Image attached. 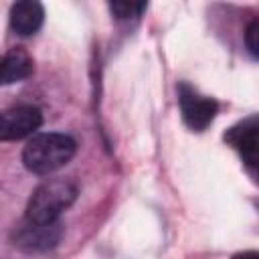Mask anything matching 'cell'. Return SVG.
<instances>
[{
	"instance_id": "obj_1",
	"label": "cell",
	"mask_w": 259,
	"mask_h": 259,
	"mask_svg": "<svg viewBox=\"0 0 259 259\" xmlns=\"http://www.w3.org/2000/svg\"><path fill=\"white\" fill-rule=\"evenodd\" d=\"M77 150V142L59 132H45L32 136L24 150H22V162L24 166L34 174H51L59 168H63Z\"/></svg>"
},
{
	"instance_id": "obj_2",
	"label": "cell",
	"mask_w": 259,
	"mask_h": 259,
	"mask_svg": "<svg viewBox=\"0 0 259 259\" xmlns=\"http://www.w3.org/2000/svg\"><path fill=\"white\" fill-rule=\"evenodd\" d=\"M75 198H77V186L71 180H63V178L45 180L30 194L24 219L42 225L59 223L61 214L75 202Z\"/></svg>"
},
{
	"instance_id": "obj_3",
	"label": "cell",
	"mask_w": 259,
	"mask_h": 259,
	"mask_svg": "<svg viewBox=\"0 0 259 259\" xmlns=\"http://www.w3.org/2000/svg\"><path fill=\"white\" fill-rule=\"evenodd\" d=\"M225 142L241 156L243 164L259 176V115L245 117L227 130Z\"/></svg>"
},
{
	"instance_id": "obj_4",
	"label": "cell",
	"mask_w": 259,
	"mask_h": 259,
	"mask_svg": "<svg viewBox=\"0 0 259 259\" xmlns=\"http://www.w3.org/2000/svg\"><path fill=\"white\" fill-rule=\"evenodd\" d=\"M178 103H180L184 123L194 132L206 130L210 125V121L214 119L217 111H219V103L214 99H210L206 95H200L188 83L178 85Z\"/></svg>"
},
{
	"instance_id": "obj_5",
	"label": "cell",
	"mask_w": 259,
	"mask_h": 259,
	"mask_svg": "<svg viewBox=\"0 0 259 259\" xmlns=\"http://www.w3.org/2000/svg\"><path fill=\"white\" fill-rule=\"evenodd\" d=\"M61 235H63L61 221L51 223V225H42V223H32V221L24 219L12 231V241L16 247H20L24 251H47L59 243Z\"/></svg>"
},
{
	"instance_id": "obj_6",
	"label": "cell",
	"mask_w": 259,
	"mask_h": 259,
	"mask_svg": "<svg viewBox=\"0 0 259 259\" xmlns=\"http://www.w3.org/2000/svg\"><path fill=\"white\" fill-rule=\"evenodd\" d=\"M42 123V113L34 105H16L0 115V140H20L34 134Z\"/></svg>"
},
{
	"instance_id": "obj_7",
	"label": "cell",
	"mask_w": 259,
	"mask_h": 259,
	"mask_svg": "<svg viewBox=\"0 0 259 259\" xmlns=\"http://www.w3.org/2000/svg\"><path fill=\"white\" fill-rule=\"evenodd\" d=\"M42 20H45V10L40 2H32V0L16 2L10 10V26L20 36L34 34L42 26Z\"/></svg>"
},
{
	"instance_id": "obj_8",
	"label": "cell",
	"mask_w": 259,
	"mask_h": 259,
	"mask_svg": "<svg viewBox=\"0 0 259 259\" xmlns=\"http://www.w3.org/2000/svg\"><path fill=\"white\" fill-rule=\"evenodd\" d=\"M34 71V63L30 59V55L16 47V49H10L4 59H2V71H0V81L2 85H10V83H18L26 77H30Z\"/></svg>"
},
{
	"instance_id": "obj_9",
	"label": "cell",
	"mask_w": 259,
	"mask_h": 259,
	"mask_svg": "<svg viewBox=\"0 0 259 259\" xmlns=\"http://www.w3.org/2000/svg\"><path fill=\"white\" fill-rule=\"evenodd\" d=\"M146 2H111L109 10L117 20H130V18H138L144 10H146Z\"/></svg>"
},
{
	"instance_id": "obj_10",
	"label": "cell",
	"mask_w": 259,
	"mask_h": 259,
	"mask_svg": "<svg viewBox=\"0 0 259 259\" xmlns=\"http://www.w3.org/2000/svg\"><path fill=\"white\" fill-rule=\"evenodd\" d=\"M245 45H247L249 53L255 59H259V16L249 22V26L245 30Z\"/></svg>"
},
{
	"instance_id": "obj_11",
	"label": "cell",
	"mask_w": 259,
	"mask_h": 259,
	"mask_svg": "<svg viewBox=\"0 0 259 259\" xmlns=\"http://www.w3.org/2000/svg\"><path fill=\"white\" fill-rule=\"evenodd\" d=\"M233 259H259V251H243V253H237Z\"/></svg>"
}]
</instances>
